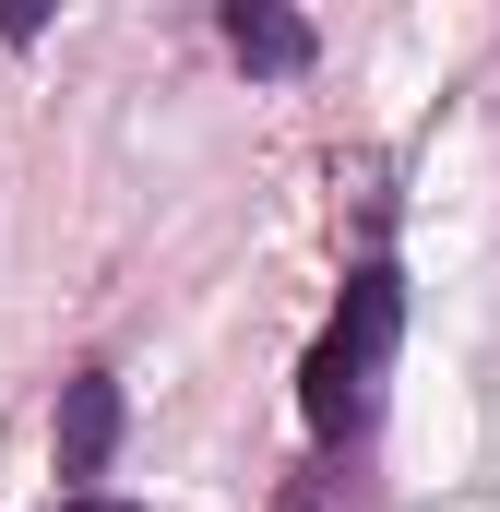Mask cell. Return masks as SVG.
<instances>
[{
  "label": "cell",
  "instance_id": "7a4b0ae2",
  "mask_svg": "<svg viewBox=\"0 0 500 512\" xmlns=\"http://www.w3.org/2000/svg\"><path fill=\"white\" fill-rule=\"evenodd\" d=\"M108 453H120V382L108 370H72L60 382V501H96Z\"/></svg>",
  "mask_w": 500,
  "mask_h": 512
},
{
  "label": "cell",
  "instance_id": "6da1fadb",
  "mask_svg": "<svg viewBox=\"0 0 500 512\" xmlns=\"http://www.w3.org/2000/svg\"><path fill=\"white\" fill-rule=\"evenodd\" d=\"M393 334H405V286H393V262H358L334 334H322L310 370H298V417H310L322 441H358L381 417V358H393Z\"/></svg>",
  "mask_w": 500,
  "mask_h": 512
},
{
  "label": "cell",
  "instance_id": "3957f363",
  "mask_svg": "<svg viewBox=\"0 0 500 512\" xmlns=\"http://www.w3.org/2000/svg\"><path fill=\"white\" fill-rule=\"evenodd\" d=\"M227 48H239L250 72H310L322 36H310L298 12H274V0H239V12H227Z\"/></svg>",
  "mask_w": 500,
  "mask_h": 512
},
{
  "label": "cell",
  "instance_id": "277c9868",
  "mask_svg": "<svg viewBox=\"0 0 500 512\" xmlns=\"http://www.w3.org/2000/svg\"><path fill=\"white\" fill-rule=\"evenodd\" d=\"M60 512H131V501H108V489H96V501H60Z\"/></svg>",
  "mask_w": 500,
  "mask_h": 512
}]
</instances>
